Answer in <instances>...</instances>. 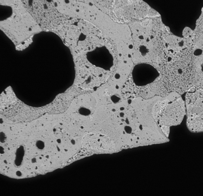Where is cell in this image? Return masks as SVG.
Segmentation results:
<instances>
[{"label":"cell","instance_id":"cell-2","mask_svg":"<svg viewBox=\"0 0 203 196\" xmlns=\"http://www.w3.org/2000/svg\"><path fill=\"white\" fill-rule=\"evenodd\" d=\"M187 127L192 132H203V89L189 90L186 95Z\"/></svg>","mask_w":203,"mask_h":196},{"label":"cell","instance_id":"cell-3","mask_svg":"<svg viewBox=\"0 0 203 196\" xmlns=\"http://www.w3.org/2000/svg\"><path fill=\"white\" fill-rule=\"evenodd\" d=\"M185 114L186 105L180 96L164 105L159 116L158 124L160 127L179 125Z\"/></svg>","mask_w":203,"mask_h":196},{"label":"cell","instance_id":"cell-1","mask_svg":"<svg viewBox=\"0 0 203 196\" xmlns=\"http://www.w3.org/2000/svg\"><path fill=\"white\" fill-rule=\"evenodd\" d=\"M152 21L151 24L142 26L143 29L141 32L139 31L137 34V37L134 38L135 49H138V53L139 54V57H141L145 62H153L160 55L161 50V42L160 38L158 37V34L153 31Z\"/></svg>","mask_w":203,"mask_h":196}]
</instances>
